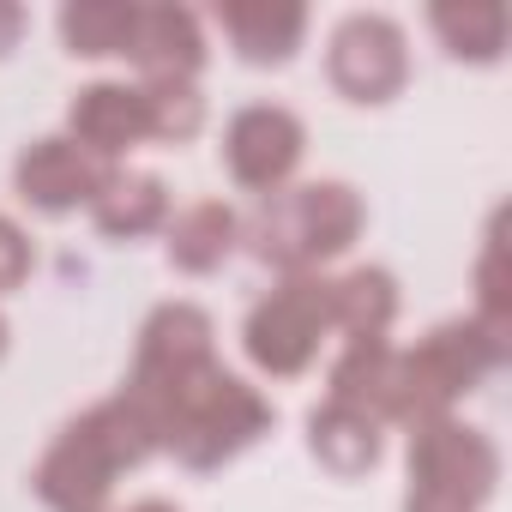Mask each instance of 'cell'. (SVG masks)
Returning <instances> with one entry per match:
<instances>
[{
    "label": "cell",
    "mask_w": 512,
    "mask_h": 512,
    "mask_svg": "<svg viewBox=\"0 0 512 512\" xmlns=\"http://www.w3.org/2000/svg\"><path fill=\"white\" fill-rule=\"evenodd\" d=\"M151 446H157L151 422L127 398H109V404L85 410L79 422H67L55 434V446L43 452L31 488L55 512H109V494H115L121 470H133Z\"/></svg>",
    "instance_id": "obj_1"
},
{
    "label": "cell",
    "mask_w": 512,
    "mask_h": 512,
    "mask_svg": "<svg viewBox=\"0 0 512 512\" xmlns=\"http://www.w3.org/2000/svg\"><path fill=\"white\" fill-rule=\"evenodd\" d=\"M368 205L350 181H308V187H278L260 217L247 223L253 260H266L290 278H308L314 266L338 260V253L362 235Z\"/></svg>",
    "instance_id": "obj_2"
},
{
    "label": "cell",
    "mask_w": 512,
    "mask_h": 512,
    "mask_svg": "<svg viewBox=\"0 0 512 512\" xmlns=\"http://www.w3.org/2000/svg\"><path fill=\"white\" fill-rule=\"evenodd\" d=\"M266 428H272V404L253 392L247 380L223 374V368H205L199 380H187V386L151 416L157 446H169L187 470H217V464H229L241 446H253Z\"/></svg>",
    "instance_id": "obj_3"
},
{
    "label": "cell",
    "mask_w": 512,
    "mask_h": 512,
    "mask_svg": "<svg viewBox=\"0 0 512 512\" xmlns=\"http://www.w3.org/2000/svg\"><path fill=\"white\" fill-rule=\"evenodd\" d=\"M506 362V338L482 320L470 326H440L428 332L410 356L392 350V368H386V392H380V422L398 416V422H428V416H446L452 398H464L488 368Z\"/></svg>",
    "instance_id": "obj_4"
},
{
    "label": "cell",
    "mask_w": 512,
    "mask_h": 512,
    "mask_svg": "<svg viewBox=\"0 0 512 512\" xmlns=\"http://www.w3.org/2000/svg\"><path fill=\"white\" fill-rule=\"evenodd\" d=\"M500 476V452L452 422V416H428L410 422V512H476L494 494Z\"/></svg>",
    "instance_id": "obj_5"
},
{
    "label": "cell",
    "mask_w": 512,
    "mask_h": 512,
    "mask_svg": "<svg viewBox=\"0 0 512 512\" xmlns=\"http://www.w3.org/2000/svg\"><path fill=\"white\" fill-rule=\"evenodd\" d=\"M332 332V284L326 278H290L247 314V356L278 380H296Z\"/></svg>",
    "instance_id": "obj_6"
},
{
    "label": "cell",
    "mask_w": 512,
    "mask_h": 512,
    "mask_svg": "<svg viewBox=\"0 0 512 512\" xmlns=\"http://www.w3.org/2000/svg\"><path fill=\"white\" fill-rule=\"evenodd\" d=\"M326 73L350 103H392L410 85V43L386 13H350L332 31Z\"/></svg>",
    "instance_id": "obj_7"
},
{
    "label": "cell",
    "mask_w": 512,
    "mask_h": 512,
    "mask_svg": "<svg viewBox=\"0 0 512 512\" xmlns=\"http://www.w3.org/2000/svg\"><path fill=\"white\" fill-rule=\"evenodd\" d=\"M302 145H308V127L284 103H247V109L229 115L223 163H229L235 187H247V193H278L290 181V169L302 163Z\"/></svg>",
    "instance_id": "obj_8"
},
{
    "label": "cell",
    "mask_w": 512,
    "mask_h": 512,
    "mask_svg": "<svg viewBox=\"0 0 512 512\" xmlns=\"http://www.w3.org/2000/svg\"><path fill=\"white\" fill-rule=\"evenodd\" d=\"M115 175H121L115 163L91 157V151H85L79 139H67V133L25 145L19 163H13L19 199L37 205V211H55V217H61V211H79V205H97V193H103Z\"/></svg>",
    "instance_id": "obj_9"
},
{
    "label": "cell",
    "mask_w": 512,
    "mask_h": 512,
    "mask_svg": "<svg viewBox=\"0 0 512 512\" xmlns=\"http://www.w3.org/2000/svg\"><path fill=\"white\" fill-rule=\"evenodd\" d=\"M67 139H79L91 157L115 163L133 151V145H151L157 127H151V97L145 85H121V79H103V85H85L67 109Z\"/></svg>",
    "instance_id": "obj_10"
},
{
    "label": "cell",
    "mask_w": 512,
    "mask_h": 512,
    "mask_svg": "<svg viewBox=\"0 0 512 512\" xmlns=\"http://www.w3.org/2000/svg\"><path fill=\"white\" fill-rule=\"evenodd\" d=\"M127 61L145 79H193L205 67V25L187 7H133Z\"/></svg>",
    "instance_id": "obj_11"
},
{
    "label": "cell",
    "mask_w": 512,
    "mask_h": 512,
    "mask_svg": "<svg viewBox=\"0 0 512 512\" xmlns=\"http://www.w3.org/2000/svg\"><path fill=\"white\" fill-rule=\"evenodd\" d=\"M211 19L229 37V49L253 67H284L308 37V13L302 7H272V0H223Z\"/></svg>",
    "instance_id": "obj_12"
},
{
    "label": "cell",
    "mask_w": 512,
    "mask_h": 512,
    "mask_svg": "<svg viewBox=\"0 0 512 512\" xmlns=\"http://www.w3.org/2000/svg\"><path fill=\"white\" fill-rule=\"evenodd\" d=\"M308 446H314V458H320L332 476H362V470H374V458H380V416L326 398V404L308 416Z\"/></svg>",
    "instance_id": "obj_13"
},
{
    "label": "cell",
    "mask_w": 512,
    "mask_h": 512,
    "mask_svg": "<svg viewBox=\"0 0 512 512\" xmlns=\"http://www.w3.org/2000/svg\"><path fill=\"white\" fill-rule=\"evenodd\" d=\"M163 235H169V266L205 278V272H217L229 260V247L241 241V217L223 199H199V205L175 211Z\"/></svg>",
    "instance_id": "obj_14"
},
{
    "label": "cell",
    "mask_w": 512,
    "mask_h": 512,
    "mask_svg": "<svg viewBox=\"0 0 512 512\" xmlns=\"http://www.w3.org/2000/svg\"><path fill=\"white\" fill-rule=\"evenodd\" d=\"M392 314H398V284L380 266H362V272L332 284V332H344V338H386Z\"/></svg>",
    "instance_id": "obj_15"
},
{
    "label": "cell",
    "mask_w": 512,
    "mask_h": 512,
    "mask_svg": "<svg viewBox=\"0 0 512 512\" xmlns=\"http://www.w3.org/2000/svg\"><path fill=\"white\" fill-rule=\"evenodd\" d=\"M91 217H97V229H103L109 241L145 235V229H157V223L169 217V187H163L157 175H115V181L97 193Z\"/></svg>",
    "instance_id": "obj_16"
},
{
    "label": "cell",
    "mask_w": 512,
    "mask_h": 512,
    "mask_svg": "<svg viewBox=\"0 0 512 512\" xmlns=\"http://www.w3.org/2000/svg\"><path fill=\"white\" fill-rule=\"evenodd\" d=\"M428 25L440 31V43L458 61H500L506 31H512V19H506L500 0H464V7L452 0V7H434L428 13Z\"/></svg>",
    "instance_id": "obj_17"
},
{
    "label": "cell",
    "mask_w": 512,
    "mask_h": 512,
    "mask_svg": "<svg viewBox=\"0 0 512 512\" xmlns=\"http://www.w3.org/2000/svg\"><path fill=\"white\" fill-rule=\"evenodd\" d=\"M127 31H133V7H67L61 13V37L73 55H127Z\"/></svg>",
    "instance_id": "obj_18"
},
{
    "label": "cell",
    "mask_w": 512,
    "mask_h": 512,
    "mask_svg": "<svg viewBox=\"0 0 512 512\" xmlns=\"http://www.w3.org/2000/svg\"><path fill=\"white\" fill-rule=\"evenodd\" d=\"M25 278H31V241L13 217H0V296L19 290Z\"/></svg>",
    "instance_id": "obj_19"
},
{
    "label": "cell",
    "mask_w": 512,
    "mask_h": 512,
    "mask_svg": "<svg viewBox=\"0 0 512 512\" xmlns=\"http://www.w3.org/2000/svg\"><path fill=\"white\" fill-rule=\"evenodd\" d=\"M19 37H25V13L19 7H0V55H13Z\"/></svg>",
    "instance_id": "obj_20"
},
{
    "label": "cell",
    "mask_w": 512,
    "mask_h": 512,
    "mask_svg": "<svg viewBox=\"0 0 512 512\" xmlns=\"http://www.w3.org/2000/svg\"><path fill=\"white\" fill-rule=\"evenodd\" d=\"M133 512H175V506H169V500H139Z\"/></svg>",
    "instance_id": "obj_21"
}]
</instances>
